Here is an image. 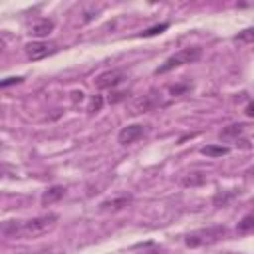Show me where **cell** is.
I'll list each match as a JSON object with an SVG mask.
<instances>
[{
  "label": "cell",
  "mask_w": 254,
  "mask_h": 254,
  "mask_svg": "<svg viewBox=\"0 0 254 254\" xmlns=\"http://www.w3.org/2000/svg\"><path fill=\"white\" fill-rule=\"evenodd\" d=\"M58 222V214L54 212H48V214H42V216H34L30 220H6L0 224V230L8 236H40V234H46L48 230H52Z\"/></svg>",
  "instance_id": "obj_1"
},
{
  "label": "cell",
  "mask_w": 254,
  "mask_h": 254,
  "mask_svg": "<svg viewBox=\"0 0 254 254\" xmlns=\"http://www.w3.org/2000/svg\"><path fill=\"white\" fill-rule=\"evenodd\" d=\"M226 226L218 224V226H206V228H198L192 230L185 236V246L189 248H198V246H206V244H214L220 238L226 236Z\"/></svg>",
  "instance_id": "obj_2"
},
{
  "label": "cell",
  "mask_w": 254,
  "mask_h": 254,
  "mask_svg": "<svg viewBox=\"0 0 254 254\" xmlns=\"http://www.w3.org/2000/svg\"><path fill=\"white\" fill-rule=\"evenodd\" d=\"M200 56H202V48H198V46L183 48V50H179L177 54L169 56V58L155 69V75H163V73H167V71H171V69H175V67H181V65H185V64H192V62H196Z\"/></svg>",
  "instance_id": "obj_3"
},
{
  "label": "cell",
  "mask_w": 254,
  "mask_h": 254,
  "mask_svg": "<svg viewBox=\"0 0 254 254\" xmlns=\"http://www.w3.org/2000/svg\"><path fill=\"white\" fill-rule=\"evenodd\" d=\"M56 50H58L56 44L44 42V40H34V42H28V44L24 46V52H26L28 60H32V62H38V60H42V58L54 54Z\"/></svg>",
  "instance_id": "obj_4"
},
{
  "label": "cell",
  "mask_w": 254,
  "mask_h": 254,
  "mask_svg": "<svg viewBox=\"0 0 254 254\" xmlns=\"http://www.w3.org/2000/svg\"><path fill=\"white\" fill-rule=\"evenodd\" d=\"M125 71L123 69H107L95 77V87L97 89H115L119 83H123Z\"/></svg>",
  "instance_id": "obj_5"
},
{
  "label": "cell",
  "mask_w": 254,
  "mask_h": 254,
  "mask_svg": "<svg viewBox=\"0 0 254 254\" xmlns=\"http://www.w3.org/2000/svg\"><path fill=\"white\" fill-rule=\"evenodd\" d=\"M143 135H145V125L133 123V125H127V127H123V129L119 131L117 141H119L121 145H131V143L139 141Z\"/></svg>",
  "instance_id": "obj_6"
},
{
  "label": "cell",
  "mask_w": 254,
  "mask_h": 254,
  "mask_svg": "<svg viewBox=\"0 0 254 254\" xmlns=\"http://www.w3.org/2000/svg\"><path fill=\"white\" fill-rule=\"evenodd\" d=\"M52 30H54V22L48 20V18H42V20H38V22H34V24L30 26L28 34H30L32 38H46V36H50Z\"/></svg>",
  "instance_id": "obj_7"
},
{
  "label": "cell",
  "mask_w": 254,
  "mask_h": 254,
  "mask_svg": "<svg viewBox=\"0 0 254 254\" xmlns=\"http://www.w3.org/2000/svg\"><path fill=\"white\" fill-rule=\"evenodd\" d=\"M64 194H65V187L54 185V187H48V189L42 192L40 202H42L44 206H48V204H54V202H58L60 198H64Z\"/></svg>",
  "instance_id": "obj_8"
},
{
  "label": "cell",
  "mask_w": 254,
  "mask_h": 254,
  "mask_svg": "<svg viewBox=\"0 0 254 254\" xmlns=\"http://www.w3.org/2000/svg\"><path fill=\"white\" fill-rule=\"evenodd\" d=\"M131 200H133V196H131V194H121L119 198H111V200L101 202V210H119V208L127 206Z\"/></svg>",
  "instance_id": "obj_9"
},
{
  "label": "cell",
  "mask_w": 254,
  "mask_h": 254,
  "mask_svg": "<svg viewBox=\"0 0 254 254\" xmlns=\"http://www.w3.org/2000/svg\"><path fill=\"white\" fill-rule=\"evenodd\" d=\"M202 183H206V175H204V173H198V171L187 173V175L181 177V185H183V187H198V185H202Z\"/></svg>",
  "instance_id": "obj_10"
},
{
  "label": "cell",
  "mask_w": 254,
  "mask_h": 254,
  "mask_svg": "<svg viewBox=\"0 0 254 254\" xmlns=\"http://www.w3.org/2000/svg\"><path fill=\"white\" fill-rule=\"evenodd\" d=\"M155 95H157V93H149L145 99H141V101L137 103V111L141 113V111H149V109H153V107H161V105H167L165 101H161V97L157 99Z\"/></svg>",
  "instance_id": "obj_11"
},
{
  "label": "cell",
  "mask_w": 254,
  "mask_h": 254,
  "mask_svg": "<svg viewBox=\"0 0 254 254\" xmlns=\"http://www.w3.org/2000/svg\"><path fill=\"white\" fill-rule=\"evenodd\" d=\"M200 153L206 155V157H210V159H216V157L228 155L230 153V147H226V145H206V147L200 149Z\"/></svg>",
  "instance_id": "obj_12"
},
{
  "label": "cell",
  "mask_w": 254,
  "mask_h": 254,
  "mask_svg": "<svg viewBox=\"0 0 254 254\" xmlns=\"http://www.w3.org/2000/svg\"><path fill=\"white\" fill-rule=\"evenodd\" d=\"M244 127H246L244 123H232L220 131V139H238L244 133Z\"/></svg>",
  "instance_id": "obj_13"
},
{
  "label": "cell",
  "mask_w": 254,
  "mask_h": 254,
  "mask_svg": "<svg viewBox=\"0 0 254 254\" xmlns=\"http://www.w3.org/2000/svg\"><path fill=\"white\" fill-rule=\"evenodd\" d=\"M252 228H254V216H252V214H246V216L238 222V228H236V230H238V234H248Z\"/></svg>",
  "instance_id": "obj_14"
},
{
  "label": "cell",
  "mask_w": 254,
  "mask_h": 254,
  "mask_svg": "<svg viewBox=\"0 0 254 254\" xmlns=\"http://www.w3.org/2000/svg\"><path fill=\"white\" fill-rule=\"evenodd\" d=\"M101 107H103V97H101V95H93V97L89 99L87 111H89V113H97V111H101Z\"/></svg>",
  "instance_id": "obj_15"
},
{
  "label": "cell",
  "mask_w": 254,
  "mask_h": 254,
  "mask_svg": "<svg viewBox=\"0 0 254 254\" xmlns=\"http://www.w3.org/2000/svg\"><path fill=\"white\" fill-rule=\"evenodd\" d=\"M169 28V24H159V26H153V28H149V30H145L143 34H141V38H151V36H157V34H161V32H165Z\"/></svg>",
  "instance_id": "obj_16"
},
{
  "label": "cell",
  "mask_w": 254,
  "mask_h": 254,
  "mask_svg": "<svg viewBox=\"0 0 254 254\" xmlns=\"http://www.w3.org/2000/svg\"><path fill=\"white\" fill-rule=\"evenodd\" d=\"M127 95H129V91H115V89H111V95L107 97V101H109V103H119V101H123Z\"/></svg>",
  "instance_id": "obj_17"
},
{
  "label": "cell",
  "mask_w": 254,
  "mask_h": 254,
  "mask_svg": "<svg viewBox=\"0 0 254 254\" xmlns=\"http://www.w3.org/2000/svg\"><path fill=\"white\" fill-rule=\"evenodd\" d=\"M236 192H228V194H222V192H218V194H214V198H212V202H214V206H220V204H226L232 196H234Z\"/></svg>",
  "instance_id": "obj_18"
},
{
  "label": "cell",
  "mask_w": 254,
  "mask_h": 254,
  "mask_svg": "<svg viewBox=\"0 0 254 254\" xmlns=\"http://www.w3.org/2000/svg\"><path fill=\"white\" fill-rule=\"evenodd\" d=\"M24 77L22 75H16V77H6V79H0V89L2 87H10V85H16V83H22Z\"/></svg>",
  "instance_id": "obj_19"
},
{
  "label": "cell",
  "mask_w": 254,
  "mask_h": 254,
  "mask_svg": "<svg viewBox=\"0 0 254 254\" xmlns=\"http://www.w3.org/2000/svg\"><path fill=\"white\" fill-rule=\"evenodd\" d=\"M252 38H254V30L252 28H246L244 32H240L238 36H236V40H240V42H252Z\"/></svg>",
  "instance_id": "obj_20"
},
{
  "label": "cell",
  "mask_w": 254,
  "mask_h": 254,
  "mask_svg": "<svg viewBox=\"0 0 254 254\" xmlns=\"http://www.w3.org/2000/svg\"><path fill=\"white\" fill-rule=\"evenodd\" d=\"M189 89H190V85H189V83H183V85H173V87H171V93H173V95H181V93H187Z\"/></svg>",
  "instance_id": "obj_21"
},
{
  "label": "cell",
  "mask_w": 254,
  "mask_h": 254,
  "mask_svg": "<svg viewBox=\"0 0 254 254\" xmlns=\"http://www.w3.org/2000/svg\"><path fill=\"white\" fill-rule=\"evenodd\" d=\"M83 95H85V93H83L81 89H79V91L75 89V91H71V101H73V103H77V101H83Z\"/></svg>",
  "instance_id": "obj_22"
},
{
  "label": "cell",
  "mask_w": 254,
  "mask_h": 254,
  "mask_svg": "<svg viewBox=\"0 0 254 254\" xmlns=\"http://www.w3.org/2000/svg\"><path fill=\"white\" fill-rule=\"evenodd\" d=\"M252 109H254V107H252V103H248V105H246V111H244V113H246L248 117H252V115H254V111H252Z\"/></svg>",
  "instance_id": "obj_23"
},
{
  "label": "cell",
  "mask_w": 254,
  "mask_h": 254,
  "mask_svg": "<svg viewBox=\"0 0 254 254\" xmlns=\"http://www.w3.org/2000/svg\"><path fill=\"white\" fill-rule=\"evenodd\" d=\"M2 46H4V44H2V42H0V50H2Z\"/></svg>",
  "instance_id": "obj_24"
}]
</instances>
